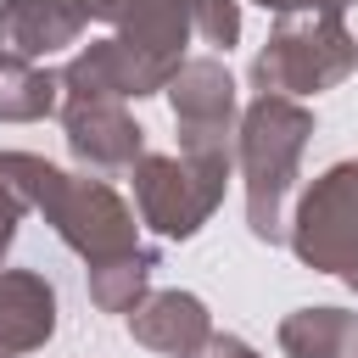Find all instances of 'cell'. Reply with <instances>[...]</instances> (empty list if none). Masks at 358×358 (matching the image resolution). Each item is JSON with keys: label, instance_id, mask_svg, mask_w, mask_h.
I'll use <instances>...</instances> for the list:
<instances>
[{"label": "cell", "instance_id": "cell-11", "mask_svg": "<svg viewBox=\"0 0 358 358\" xmlns=\"http://www.w3.org/2000/svg\"><path fill=\"white\" fill-rule=\"evenodd\" d=\"M101 22H112L117 39L162 56V62H185V45L196 34L190 22V0H101Z\"/></svg>", "mask_w": 358, "mask_h": 358}, {"label": "cell", "instance_id": "cell-14", "mask_svg": "<svg viewBox=\"0 0 358 358\" xmlns=\"http://www.w3.org/2000/svg\"><path fill=\"white\" fill-rule=\"evenodd\" d=\"M50 112H62V73L0 56V123H39Z\"/></svg>", "mask_w": 358, "mask_h": 358}, {"label": "cell", "instance_id": "cell-8", "mask_svg": "<svg viewBox=\"0 0 358 358\" xmlns=\"http://www.w3.org/2000/svg\"><path fill=\"white\" fill-rule=\"evenodd\" d=\"M62 134L73 162L95 179L129 173L145 157V129L123 112V101H62Z\"/></svg>", "mask_w": 358, "mask_h": 358}, {"label": "cell", "instance_id": "cell-3", "mask_svg": "<svg viewBox=\"0 0 358 358\" xmlns=\"http://www.w3.org/2000/svg\"><path fill=\"white\" fill-rule=\"evenodd\" d=\"M347 6L336 0L324 11H302V17H280V28L268 34V45L252 62V84L257 95H319L336 90L341 78L358 73V34L347 28Z\"/></svg>", "mask_w": 358, "mask_h": 358}, {"label": "cell", "instance_id": "cell-1", "mask_svg": "<svg viewBox=\"0 0 358 358\" xmlns=\"http://www.w3.org/2000/svg\"><path fill=\"white\" fill-rule=\"evenodd\" d=\"M0 179H11L22 190L28 207H39L50 218V229L84 257V263H112L140 252V224L129 213V201L95 179V173H62L56 162L34 157V151H0Z\"/></svg>", "mask_w": 358, "mask_h": 358}, {"label": "cell", "instance_id": "cell-13", "mask_svg": "<svg viewBox=\"0 0 358 358\" xmlns=\"http://www.w3.org/2000/svg\"><path fill=\"white\" fill-rule=\"evenodd\" d=\"M285 358H358V313L347 308H296L280 319Z\"/></svg>", "mask_w": 358, "mask_h": 358}, {"label": "cell", "instance_id": "cell-7", "mask_svg": "<svg viewBox=\"0 0 358 358\" xmlns=\"http://www.w3.org/2000/svg\"><path fill=\"white\" fill-rule=\"evenodd\" d=\"M168 106L179 123V151H229L235 134V78L218 56H190L168 78Z\"/></svg>", "mask_w": 358, "mask_h": 358}, {"label": "cell", "instance_id": "cell-2", "mask_svg": "<svg viewBox=\"0 0 358 358\" xmlns=\"http://www.w3.org/2000/svg\"><path fill=\"white\" fill-rule=\"evenodd\" d=\"M313 140V112L291 95H257L235 123V168L246 185V229L257 241H285V196L296 185L302 151Z\"/></svg>", "mask_w": 358, "mask_h": 358}, {"label": "cell", "instance_id": "cell-15", "mask_svg": "<svg viewBox=\"0 0 358 358\" xmlns=\"http://www.w3.org/2000/svg\"><path fill=\"white\" fill-rule=\"evenodd\" d=\"M151 268H157V246H140L129 257H112V263H90V302L101 313H134L151 291Z\"/></svg>", "mask_w": 358, "mask_h": 358}, {"label": "cell", "instance_id": "cell-16", "mask_svg": "<svg viewBox=\"0 0 358 358\" xmlns=\"http://www.w3.org/2000/svg\"><path fill=\"white\" fill-rule=\"evenodd\" d=\"M190 22H196V39L201 45L229 50L241 39V6L235 0H190Z\"/></svg>", "mask_w": 358, "mask_h": 358}, {"label": "cell", "instance_id": "cell-10", "mask_svg": "<svg viewBox=\"0 0 358 358\" xmlns=\"http://www.w3.org/2000/svg\"><path fill=\"white\" fill-rule=\"evenodd\" d=\"M129 336L151 352H168V358H196L207 341H213V313L201 296L190 291H151L134 313H129Z\"/></svg>", "mask_w": 358, "mask_h": 358}, {"label": "cell", "instance_id": "cell-5", "mask_svg": "<svg viewBox=\"0 0 358 358\" xmlns=\"http://www.w3.org/2000/svg\"><path fill=\"white\" fill-rule=\"evenodd\" d=\"M285 241L308 268L341 274L358 291V162H336L302 190Z\"/></svg>", "mask_w": 358, "mask_h": 358}, {"label": "cell", "instance_id": "cell-20", "mask_svg": "<svg viewBox=\"0 0 358 358\" xmlns=\"http://www.w3.org/2000/svg\"><path fill=\"white\" fill-rule=\"evenodd\" d=\"M0 358H6V352H0Z\"/></svg>", "mask_w": 358, "mask_h": 358}, {"label": "cell", "instance_id": "cell-9", "mask_svg": "<svg viewBox=\"0 0 358 358\" xmlns=\"http://www.w3.org/2000/svg\"><path fill=\"white\" fill-rule=\"evenodd\" d=\"M101 22V0H0V56L39 62Z\"/></svg>", "mask_w": 358, "mask_h": 358}, {"label": "cell", "instance_id": "cell-12", "mask_svg": "<svg viewBox=\"0 0 358 358\" xmlns=\"http://www.w3.org/2000/svg\"><path fill=\"white\" fill-rule=\"evenodd\" d=\"M56 336V291L34 268H6L0 274V352H34Z\"/></svg>", "mask_w": 358, "mask_h": 358}, {"label": "cell", "instance_id": "cell-6", "mask_svg": "<svg viewBox=\"0 0 358 358\" xmlns=\"http://www.w3.org/2000/svg\"><path fill=\"white\" fill-rule=\"evenodd\" d=\"M179 67L140 50V45H129V39H117V34H106V39L84 45L62 67V101H140V95L168 90V78Z\"/></svg>", "mask_w": 358, "mask_h": 358}, {"label": "cell", "instance_id": "cell-4", "mask_svg": "<svg viewBox=\"0 0 358 358\" xmlns=\"http://www.w3.org/2000/svg\"><path fill=\"white\" fill-rule=\"evenodd\" d=\"M134 207H140V224H151L157 235L168 241H190L224 201V185H229V151H179V157H162V151H145L134 168Z\"/></svg>", "mask_w": 358, "mask_h": 358}, {"label": "cell", "instance_id": "cell-17", "mask_svg": "<svg viewBox=\"0 0 358 358\" xmlns=\"http://www.w3.org/2000/svg\"><path fill=\"white\" fill-rule=\"evenodd\" d=\"M22 213H28V201H22V190L11 185V179H0V263H6V252H11V241H17V224H22ZM6 274V268H0Z\"/></svg>", "mask_w": 358, "mask_h": 358}, {"label": "cell", "instance_id": "cell-18", "mask_svg": "<svg viewBox=\"0 0 358 358\" xmlns=\"http://www.w3.org/2000/svg\"><path fill=\"white\" fill-rule=\"evenodd\" d=\"M196 358H257V352H252L241 336H218V330H213V341H207Z\"/></svg>", "mask_w": 358, "mask_h": 358}, {"label": "cell", "instance_id": "cell-19", "mask_svg": "<svg viewBox=\"0 0 358 358\" xmlns=\"http://www.w3.org/2000/svg\"><path fill=\"white\" fill-rule=\"evenodd\" d=\"M263 11H274V17H302V11H324V6H336V0H257Z\"/></svg>", "mask_w": 358, "mask_h": 358}]
</instances>
